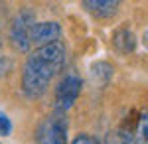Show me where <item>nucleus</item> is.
<instances>
[{"label":"nucleus","instance_id":"f03ea898","mask_svg":"<svg viewBox=\"0 0 148 144\" xmlns=\"http://www.w3.org/2000/svg\"><path fill=\"white\" fill-rule=\"evenodd\" d=\"M38 144H67V117L65 112H53L46 117L36 128Z\"/></svg>","mask_w":148,"mask_h":144},{"label":"nucleus","instance_id":"dca6fc26","mask_svg":"<svg viewBox=\"0 0 148 144\" xmlns=\"http://www.w3.org/2000/svg\"><path fill=\"white\" fill-rule=\"evenodd\" d=\"M0 144H2V142H0Z\"/></svg>","mask_w":148,"mask_h":144},{"label":"nucleus","instance_id":"2eb2a0df","mask_svg":"<svg viewBox=\"0 0 148 144\" xmlns=\"http://www.w3.org/2000/svg\"><path fill=\"white\" fill-rule=\"evenodd\" d=\"M97 144H101V142H97Z\"/></svg>","mask_w":148,"mask_h":144},{"label":"nucleus","instance_id":"7ed1b4c3","mask_svg":"<svg viewBox=\"0 0 148 144\" xmlns=\"http://www.w3.org/2000/svg\"><path fill=\"white\" fill-rule=\"evenodd\" d=\"M36 24V14L30 8H22L10 28V42L18 51H30V30Z\"/></svg>","mask_w":148,"mask_h":144},{"label":"nucleus","instance_id":"1a4fd4ad","mask_svg":"<svg viewBox=\"0 0 148 144\" xmlns=\"http://www.w3.org/2000/svg\"><path fill=\"white\" fill-rule=\"evenodd\" d=\"M105 144H134V136L128 128H116V130H111L105 138Z\"/></svg>","mask_w":148,"mask_h":144},{"label":"nucleus","instance_id":"0eeeda50","mask_svg":"<svg viewBox=\"0 0 148 144\" xmlns=\"http://www.w3.org/2000/svg\"><path fill=\"white\" fill-rule=\"evenodd\" d=\"M113 44L121 53L134 51V47H136V36L130 32L128 28H119L113 34Z\"/></svg>","mask_w":148,"mask_h":144},{"label":"nucleus","instance_id":"9d476101","mask_svg":"<svg viewBox=\"0 0 148 144\" xmlns=\"http://www.w3.org/2000/svg\"><path fill=\"white\" fill-rule=\"evenodd\" d=\"M91 75L95 79H101V83H107L109 79L113 77V67L109 63H105V61H99V63H95L91 67Z\"/></svg>","mask_w":148,"mask_h":144},{"label":"nucleus","instance_id":"20e7f679","mask_svg":"<svg viewBox=\"0 0 148 144\" xmlns=\"http://www.w3.org/2000/svg\"><path fill=\"white\" fill-rule=\"evenodd\" d=\"M81 89H83V81L81 77L77 75H73V73H69L65 77L61 79L59 83H57L56 87V112H65L69 111L73 105H75V101L77 97L81 95Z\"/></svg>","mask_w":148,"mask_h":144},{"label":"nucleus","instance_id":"9b49d317","mask_svg":"<svg viewBox=\"0 0 148 144\" xmlns=\"http://www.w3.org/2000/svg\"><path fill=\"white\" fill-rule=\"evenodd\" d=\"M12 134V122L10 119L4 115V112H0V136H10Z\"/></svg>","mask_w":148,"mask_h":144},{"label":"nucleus","instance_id":"ddd939ff","mask_svg":"<svg viewBox=\"0 0 148 144\" xmlns=\"http://www.w3.org/2000/svg\"><path fill=\"white\" fill-rule=\"evenodd\" d=\"M10 69H12V61L8 59V57L0 56V75H6Z\"/></svg>","mask_w":148,"mask_h":144},{"label":"nucleus","instance_id":"39448f33","mask_svg":"<svg viewBox=\"0 0 148 144\" xmlns=\"http://www.w3.org/2000/svg\"><path fill=\"white\" fill-rule=\"evenodd\" d=\"M59 36H61V26L57 22H36L30 30V44L42 47V45L59 42Z\"/></svg>","mask_w":148,"mask_h":144},{"label":"nucleus","instance_id":"f8f14e48","mask_svg":"<svg viewBox=\"0 0 148 144\" xmlns=\"http://www.w3.org/2000/svg\"><path fill=\"white\" fill-rule=\"evenodd\" d=\"M99 140L95 138V136H89V134H77L73 140H71V144H97Z\"/></svg>","mask_w":148,"mask_h":144},{"label":"nucleus","instance_id":"6e6552de","mask_svg":"<svg viewBox=\"0 0 148 144\" xmlns=\"http://www.w3.org/2000/svg\"><path fill=\"white\" fill-rule=\"evenodd\" d=\"M134 144H148V111H142L134 126Z\"/></svg>","mask_w":148,"mask_h":144},{"label":"nucleus","instance_id":"423d86ee","mask_svg":"<svg viewBox=\"0 0 148 144\" xmlns=\"http://www.w3.org/2000/svg\"><path fill=\"white\" fill-rule=\"evenodd\" d=\"M83 6L99 18H111L119 12V2L116 0H85Z\"/></svg>","mask_w":148,"mask_h":144},{"label":"nucleus","instance_id":"f257e3e1","mask_svg":"<svg viewBox=\"0 0 148 144\" xmlns=\"http://www.w3.org/2000/svg\"><path fill=\"white\" fill-rule=\"evenodd\" d=\"M67 49L63 42L36 47L22 65V91L28 99H40L49 87V81L63 67Z\"/></svg>","mask_w":148,"mask_h":144},{"label":"nucleus","instance_id":"4468645a","mask_svg":"<svg viewBox=\"0 0 148 144\" xmlns=\"http://www.w3.org/2000/svg\"><path fill=\"white\" fill-rule=\"evenodd\" d=\"M0 47H2V40H0Z\"/></svg>","mask_w":148,"mask_h":144}]
</instances>
